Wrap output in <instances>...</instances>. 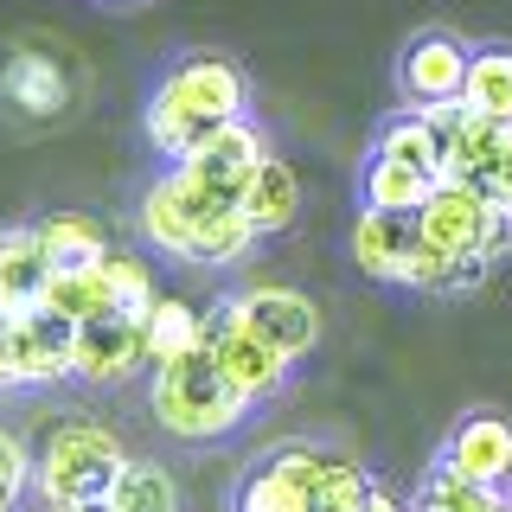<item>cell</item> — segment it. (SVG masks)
<instances>
[{
	"label": "cell",
	"mask_w": 512,
	"mask_h": 512,
	"mask_svg": "<svg viewBox=\"0 0 512 512\" xmlns=\"http://www.w3.org/2000/svg\"><path fill=\"white\" fill-rule=\"evenodd\" d=\"M416 237L429 250H448V256H474V263H500L512 250V212L493 205L480 186L468 180H436L429 205L416 212Z\"/></svg>",
	"instance_id": "5"
},
{
	"label": "cell",
	"mask_w": 512,
	"mask_h": 512,
	"mask_svg": "<svg viewBox=\"0 0 512 512\" xmlns=\"http://www.w3.org/2000/svg\"><path fill=\"white\" fill-rule=\"evenodd\" d=\"M45 282H52V250H45L39 224H13V231H0V308H7V314L39 308Z\"/></svg>",
	"instance_id": "16"
},
{
	"label": "cell",
	"mask_w": 512,
	"mask_h": 512,
	"mask_svg": "<svg viewBox=\"0 0 512 512\" xmlns=\"http://www.w3.org/2000/svg\"><path fill=\"white\" fill-rule=\"evenodd\" d=\"M224 314H231L237 327H250L256 340H269L288 365L308 359L320 346V308L308 295H295V288H244V295L224 301Z\"/></svg>",
	"instance_id": "7"
},
{
	"label": "cell",
	"mask_w": 512,
	"mask_h": 512,
	"mask_svg": "<svg viewBox=\"0 0 512 512\" xmlns=\"http://www.w3.org/2000/svg\"><path fill=\"white\" fill-rule=\"evenodd\" d=\"M148 359V308H109L77 327V378L116 384Z\"/></svg>",
	"instance_id": "9"
},
{
	"label": "cell",
	"mask_w": 512,
	"mask_h": 512,
	"mask_svg": "<svg viewBox=\"0 0 512 512\" xmlns=\"http://www.w3.org/2000/svg\"><path fill=\"white\" fill-rule=\"evenodd\" d=\"M13 384V314L0 308V391Z\"/></svg>",
	"instance_id": "31"
},
{
	"label": "cell",
	"mask_w": 512,
	"mask_h": 512,
	"mask_svg": "<svg viewBox=\"0 0 512 512\" xmlns=\"http://www.w3.org/2000/svg\"><path fill=\"white\" fill-rule=\"evenodd\" d=\"M77 378V320L39 308L13 314V384H58Z\"/></svg>",
	"instance_id": "10"
},
{
	"label": "cell",
	"mask_w": 512,
	"mask_h": 512,
	"mask_svg": "<svg viewBox=\"0 0 512 512\" xmlns=\"http://www.w3.org/2000/svg\"><path fill=\"white\" fill-rule=\"evenodd\" d=\"M45 308L52 314H64V320H96V314H109V308H122L116 301V288H109V276H103V263H90V269H52V282H45Z\"/></svg>",
	"instance_id": "20"
},
{
	"label": "cell",
	"mask_w": 512,
	"mask_h": 512,
	"mask_svg": "<svg viewBox=\"0 0 512 512\" xmlns=\"http://www.w3.org/2000/svg\"><path fill=\"white\" fill-rule=\"evenodd\" d=\"M461 103L474 116H493V122H512V45H480L468 58V90Z\"/></svg>",
	"instance_id": "21"
},
{
	"label": "cell",
	"mask_w": 512,
	"mask_h": 512,
	"mask_svg": "<svg viewBox=\"0 0 512 512\" xmlns=\"http://www.w3.org/2000/svg\"><path fill=\"white\" fill-rule=\"evenodd\" d=\"M39 237H45V250H52V269H90V263H103L109 250V231H103V218H90V212H52V218H39Z\"/></svg>",
	"instance_id": "19"
},
{
	"label": "cell",
	"mask_w": 512,
	"mask_h": 512,
	"mask_svg": "<svg viewBox=\"0 0 512 512\" xmlns=\"http://www.w3.org/2000/svg\"><path fill=\"white\" fill-rule=\"evenodd\" d=\"M26 474H32V461H26L20 436H7V429H0V512H13V506H20Z\"/></svg>",
	"instance_id": "29"
},
{
	"label": "cell",
	"mask_w": 512,
	"mask_h": 512,
	"mask_svg": "<svg viewBox=\"0 0 512 512\" xmlns=\"http://www.w3.org/2000/svg\"><path fill=\"white\" fill-rule=\"evenodd\" d=\"M45 512H109L103 500H90V506H45Z\"/></svg>",
	"instance_id": "33"
},
{
	"label": "cell",
	"mask_w": 512,
	"mask_h": 512,
	"mask_svg": "<svg viewBox=\"0 0 512 512\" xmlns=\"http://www.w3.org/2000/svg\"><path fill=\"white\" fill-rule=\"evenodd\" d=\"M429 128L442 135V180H468V186H487L500 173V160L512 148V122H493V116H474L468 103H436L423 109Z\"/></svg>",
	"instance_id": "6"
},
{
	"label": "cell",
	"mask_w": 512,
	"mask_h": 512,
	"mask_svg": "<svg viewBox=\"0 0 512 512\" xmlns=\"http://www.w3.org/2000/svg\"><path fill=\"white\" fill-rule=\"evenodd\" d=\"M237 212H244V224L256 237H276L295 224L301 212V180H295V167L276 154H263L256 160V173H250V186H244V199H237Z\"/></svg>",
	"instance_id": "17"
},
{
	"label": "cell",
	"mask_w": 512,
	"mask_h": 512,
	"mask_svg": "<svg viewBox=\"0 0 512 512\" xmlns=\"http://www.w3.org/2000/svg\"><path fill=\"white\" fill-rule=\"evenodd\" d=\"M378 154H384V160H397V167H416V173H429V180H442V135L429 128L423 109H404V116L384 122Z\"/></svg>",
	"instance_id": "23"
},
{
	"label": "cell",
	"mask_w": 512,
	"mask_h": 512,
	"mask_svg": "<svg viewBox=\"0 0 512 512\" xmlns=\"http://www.w3.org/2000/svg\"><path fill=\"white\" fill-rule=\"evenodd\" d=\"M365 487H372V480L352 468V461H333V455H327V461H320V474H314V512H346V506H359Z\"/></svg>",
	"instance_id": "27"
},
{
	"label": "cell",
	"mask_w": 512,
	"mask_h": 512,
	"mask_svg": "<svg viewBox=\"0 0 512 512\" xmlns=\"http://www.w3.org/2000/svg\"><path fill=\"white\" fill-rule=\"evenodd\" d=\"M205 340V320L186 308L180 295H154L148 301V359H173V352H186V346H199Z\"/></svg>",
	"instance_id": "25"
},
{
	"label": "cell",
	"mask_w": 512,
	"mask_h": 512,
	"mask_svg": "<svg viewBox=\"0 0 512 512\" xmlns=\"http://www.w3.org/2000/svg\"><path fill=\"white\" fill-rule=\"evenodd\" d=\"M468 45L455 32H423V39L404 45V64H397V84H404L410 109H436V103H461L468 90Z\"/></svg>",
	"instance_id": "12"
},
{
	"label": "cell",
	"mask_w": 512,
	"mask_h": 512,
	"mask_svg": "<svg viewBox=\"0 0 512 512\" xmlns=\"http://www.w3.org/2000/svg\"><path fill=\"white\" fill-rule=\"evenodd\" d=\"M500 512H512V500H500Z\"/></svg>",
	"instance_id": "35"
},
{
	"label": "cell",
	"mask_w": 512,
	"mask_h": 512,
	"mask_svg": "<svg viewBox=\"0 0 512 512\" xmlns=\"http://www.w3.org/2000/svg\"><path fill=\"white\" fill-rule=\"evenodd\" d=\"M122 468L128 455L103 423H58L45 436L39 461H32V480H39L45 506H90V500H109Z\"/></svg>",
	"instance_id": "4"
},
{
	"label": "cell",
	"mask_w": 512,
	"mask_h": 512,
	"mask_svg": "<svg viewBox=\"0 0 512 512\" xmlns=\"http://www.w3.org/2000/svg\"><path fill=\"white\" fill-rule=\"evenodd\" d=\"M442 468L474 480V487H506L512 480V423L506 416H461L442 448Z\"/></svg>",
	"instance_id": "13"
},
{
	"label": "cell",
	"mask_w": 512,
	"mask_h": 512,
	"mask_svg": "<svg viewBox=\"0 0 512 512\" xmlns=\"http://www.w3.org/2000/svg\"><path fill=\"white\" fill-rule=\"evenodd\" d=\"M103 506L109 512H180V487H173V474L154 468V461H128Z\"/></svg>",
	"instance_id": "24"
},
{
	"label": "cell",
	"mask_w": 512,
	"mask_h": 512,
	"mask_svg": "<svg viewBox=\"0 0 512 512\" xmlns=\"http://www.w3.org/2000/svg\"><path fill=\"white\" fill-rule=\"evenodd\" d=\"M416 512H500V487H474V480L448 474L442 461H436V474H429Z\"/></svg>",
	"instance_id": "26"
},
{
	"label": "cell",
	"mask_w": 512,
	"mask_h": 512,
	"mask_svg": "<svg viewBox=\"0 0 512 512\" xmlns=\"http://www.w3.org/2000/svg\"><path fill=\"white\" fill-rule=\"evenodd\" d=\"M410 256H416V218L410 212H372L365 205L359 224H352V263L372 282H404Z\"/></svg>",
	"instance_id": "15"
},
{
	"label": "cell",
	"mask_w": 512,
	"mask_h": 512,
	"mask_svg": "<svg viewBox=\"0 0 512 512\" xmlns=\"http://www.w3.org/2000/svg\"><path fill=\"white\" fill-rule=\"evenodd\" d=\"M103 276H109V288H116L122 308H148V301H154V269L141 263V256L109 250V256H103Z\"/></svg>",
	"instance_id": "28"
},
{
	"label": "cell",
	"mask_w": 512,
	"mask_h": 512,
	"mask_svg": "<svg viewBox=\"0 0 512 512\" xmlns=\"http://www.w3.org/2000/svg\"><path fill=\"white\" fill-rule=\"evenodd\" d=\"M480 192H487L493 205H506V212H512V148H506V160H500V173H493V180L480 186Z\"/></svg>",
	"instance_id": "30"
},
{
	"label": "cell",
	"mask_w": 512,
	"mask_h": 512,
	"mask_svg": "<svg viewBox=\"0 0 512 512\" xmlns=\"http://www.w3.org/2000/svg\"><path fill=\"white\" fill-rule=\"evenodd\" d=\"M135 218H141V237H148L154 250L180 256L192 269H224V263H237V256H250V244H256L244 212L212 199L205 186H192L180 167H167L148 192H141Z\"/></svg>",
	"instance_id": "1"
},
{
	"label": "cell",
	"mask_w": 512,
	"mask_h": 512,
	"mask_svg": "<svg viewBox=\"0 0 512 512\" xmlns=\"http://www.w3.org/2000/svg\"><path fill=\"white\" fill-rule=\"evenodd\" d=\"M148 410H154V423L180 442H218L250 416V397L218 372L212 346L199 340V346H186V352H173V359L154 365Z\"/></svg>",
	"instance_id": "3"
},
{
	"label": "cell",
	"mask_w": 512,
	"mask_h": 512,
	"mask_svg": "<svg viewBox=\"0 0 512 512\" xmlns=\"http://www.w3.org/2000/svg\"><path fill=\"white\" fill-rule=\"evenodd\" d=\"M244 103H250V90H244V71H237L231 58H218V52L180 58L167 77H160V90L148 96V141H154V154L186 160L218 122L244 116Z\"/></svg>",
	"instance_id": "2"
},
{
	"label": "cell",
	"mask_w": 512,
	"mask_h": 512,
	"mask_svg": "<svg viewBox=\"0 0 512 512\" xmlns=\"http://www.w3.org/2000/svg\"><path fill=\"white\" fill-rule=\"evenodd\" d=\"M0 96H7V109L13 116H26V122H45V116H58L64 109V71L45 52H20L0 71Z\"/></svg>",
	"instance_id": "18"
},
{
	"label": "cell",
	"mask_w": 512,
	"mask_h": 512,
	"mask_svg": "<svg viewBox=\"0 0 512 512\" xmlns=\"http://www.w3.org/2000/svg\"><path fill=\"white\" fill-rule=\"evenodd\" d=\"M205 346H212V359H218V372L237 384V391L250 397V404H263V397H276L282 384H288V359L269 340H256L250 327H237L231 314H212L205 320Z\"/></svg>",
	"instance_id": "11"
},
{
	"label": "cell",
	"mask_w": 512,
	"mask_h": 512,
	"mask_svg": "<svg viewBox=\"0 0 512 512\" xmlns=\"http://www.w3.org/2000/svg\"><path fill=\"white\" fill-rule=\"evenodd\" d=\"M346 512H410L397 493H384V487H365V500L359 506H346Z\"/></svg>",
	"instance_id": "32"
},
{
	"label": "cell",
	"mask_w": 512,
	"mask_h": 512,
	"mask_svg": "<svg viewBox=\"0 0 512 512\" xmlns=\"http://www.w3.org/2000/svg\"><path fill=\"white\" fill-rule=\"evenodd\" d=\"M263 154H269V148H263V135H256V122H250V116H237V122H218L212 135H205V141H199V148H192L186 160H173V167H180L192 186H205L212 199L237 205Z\"/></svg>",
	"instance_id": "8"
},
{
	"label": "cell",
	"mask_w": 512,
	"mask_h": 512,
	"mask_svg": "<svg viewBox=\"0 0 512 512\" xmlns=\"http://www.w3.org/2000/svg\"><path fill=\"white\" fill-rule=\"evenodd\" d=\"M320 448H282L269 468H256L237 487V512H314V474H320Z\"/></svg>",
	"instance_id": "14"
},
{
	"label": "cell",
	"mask_w": 512,
	"mask_h": 512,
	"mask_svg": "<svg viewBox=\"0 0 512 512\" xmlns=\"http://www.w3.org/2000/svg\"><path fill=\"white\" fill-rule=\"evenodd\" d=\"M116 7H141V0H116Z\"/></svg>",
	"instance_id": "34"
},
{
	"label": "cell",
	"mask_w": 512,
	"mask_h": 512,
	"mask_svg": "<svg viewBox=\"0 0 512 512\" xmlns=\"http://www.w3.org/2000/svg\"><path fill=\"white\" fill-rule=\"evenodd\" d=\"M359 192H365V205H372V212H410L416 218L429 205V192H436V180H429V173H416V167H397V160L372 154Z\"/></svg>",
	"instance_id": "22"
}]
</instances>
